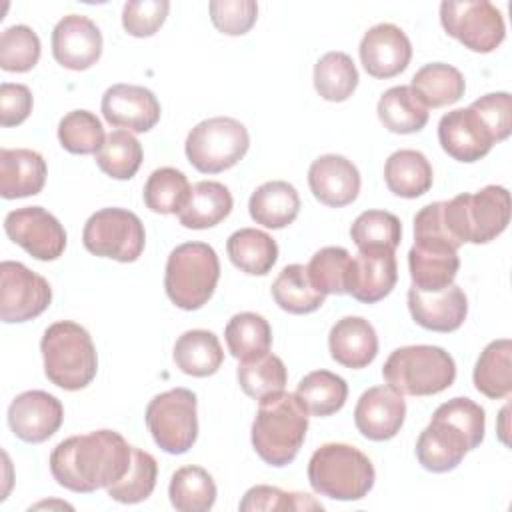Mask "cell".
Segmentation results:
<instances>
[{
  "mask_svg": "<svg viewBox=\"0 0 512 512\" xmlns=\"http://www.w3.org/2000/svg\"><path fill=\"white\" fill-rule=\"evenodd\" d=\"M382 376L402 396H432L454 384L456 362L440 346H402L386 358Z\"/></svg>",
  "mask_w": 512,
  "mask_h": 512,
  "instance_id": "52a82bcc",
  "label": "cell"
},
{
  "mask_svg": "<svg viewBox=\"0 0 512 512\" xmlns=\"http://www.w3.org/2000/svg\"><path fill=\"white\" fill-rule=\"evenodd\" d=\"M274 302L290 314H310L324 304V294H320L306 272L304 264H288L272 282Z\"/></svg>",
  "mask_w": 512,
  "mask_h": 512,
  "instance_id": "d590c367",
  "label": "cell"
},
{
  "mask_svg": "<svg viewBox=\"0 0 512 512\" xmlns=\"http://www.w3.org/2000/svg\"><path fill=\"white\" fill-rule=\"evenodd\" d=\"M132 462V446L116 430H94L62 440L50 454V472L66 490L90 494L118 482Z\"/></svg>",
  "mask_w": 512,
  "mask_h": 512,
  "instance_id": "6da1fadb",
  "label": "cell"
},
{
  "mask_svg": "<svg viewBox=\"0 0 512 512\" xmlns=\"http://www.w3.org/2000/svg\"><path fill=\"white\" fill-rule=\"evenodd\" d=\"M328 348L332 360L346 368L360 370L374 362L378 354V336L366 318L344 316L330 328Z\"/></svg>",
  "mask_w": 512,
  "mask_h": 512,
  "instance_id": "d4e9b609",
  "label": "cell"
},
{
  "mask_svg": "<svg viewBox=\"0 0 512 512\" xmlns=\"http://www.w3.org/2000/svg\"><path fill=\"white\" fill-rule=\"evenodd\" d=\"M46 378L62 390L86 388L98 372L96 346L88 330L72 320H58L40 340Z\"/></svg>",
  "mask_w": 512,
  "mask_h": 512,
  "instance_id": "277c9868",
  "label": "cell"
},
{
  "mask_svg": "<svg viewBox=\"0 0 512 512\" xmlns=\"http://www.w3.org/2000/svg\"><path fill=\"white\" fill-rule=\"evenodd\" d=\"M190 182L184 172L164 166L156 168L144 184V204L156 214H178L190 196Z\"/></svg>",
  "mask_w": 512,
  "mask_h": 512,
  "instance_id": "ab89813d",
  "label": "cell"
},
{
  "mask_svg": "<svg viewBox=\"0 0 512 512\" xmlns=\"http://www.w3.org/2000/svg\"><path fill=\"white\" fill-rule=\"evenodd\" d=\"M32 112V92L24 84L2 82L0 86V124L4 128L22 124Z\"/></svg>",
  "mask_w": 512,
  "mask_h": 512,
  "instance_id": "f5cc1de1",
  "label": "cell"
},
{
  "mask_svg": "<svg viewBox=\"0 0 512 512\" xmlns=\"http://www.w3.org/2000/svg\"><path fill=\"white\" fill-rule=\"evenodd\" d=\"M174 364L188 376L206 378L218 372L224 362L220 340L210 330H186L178 336L172 352Z\"/></svg>",
  "mask_w": 512,
  "mask_h": 512,
  "instance_id": "f546056e",
  "label": "cell"
},
{
  "mask_svg": "<svg viewBox=\"0 0 512 512\" xmlns=\"http://www.w3.org/2000/svg\"><path fill=\"white\" fill-rule=\"evenodd\" d=\"M218 278L220 260L216 250L206 242H184L166 260L164 290L172 304L192 312L212 298Z\"/></svg>",
  "mask_w": 512,
  "mask_h": 512,
  "instance_id": "ba28073f",
  "label": "cell"
},
{
  "mask_svg": "<svg viewBox=\"0 0 512 512\" xmlns=\"http://www.w3.org/2000/svg\"><path fill=\"white\" fill-rule=\"evenodd\" d=\"M406 418V402L402 394L388 386H372L356 402L354 424L358 432L374 442L394 438Z\"/></svg>",
  "mask_w": 512,
  "mask_h": 512,
  "instance_id": "44dd1931",
  "label": "cell"
},
{
  "mask_svg": "<svg viewBox=\"0 0 512 512\" xmlns=\"http://www.w3.org/2000/svg\"><path fill=\"white\" fill-rule=\"evenodd\" d=\"M438 140L442 150L458 162H476L496 144L480 116L468 108L446 112L438 122Z\"/></svg>",
  "mask_w": 512,
  "mask_h": 512,
  "instance_id": "ffe728a7",
  "label": "cell"
},
{
  "mask_svg": "<svg viewBox=\"0 0 512 512\" xmlns=\"http://www.w3.org/2000/svg\"><path fill=\"white\" fill-rule=\"evenodd\" d=\"M168 10V0H130L122 10V26L136 38L154 36L166 22Z\"/></svg>",
  "mask_w": 512,
  "mask_h": 512,
  "instance_id": "681fc988",
  "label": "cell"
},
{
  "mask_svg": "<svg viewBox=\"0 0 512 512\" xmlns=\"http://www.w3.org/2000/svg\"><path fill=\"white\" fill-rule=\"evenodd\" d=\"M358 86V70L346 52L332 50L314 64V88L328 102L348 100Z\"/></svg>",
  "mask_w": 512,
  "mask_h": 512,
  "instance_id": "f35d334b",
  "label": "cell"
},
{
  "mask_svg": "<svg viewBox=\"0 0 512 512\" xmlns=\"http://www.w3.org/2000/svg\"><path fill=\"white\" fill-rule=\"evenodd\" d=\"M360 184V172L346 156L324 154L310 164L308 186L324 206L342 208L352 204L358 198Z\"/></svg>",
  "mask_w": 512,
  "mask_h": 512,
  "instance_id": "7402d4cb",
  "label": "cell"
},
{
  "mask_svg": "<svg viewBox=\"0 0 512 512\" xmlns=\"http://www.w3.org/2000/svg\"><path fill=\"white\" fill-rule=\"evenodd\" d=\"M58 140L70 154H96L106 136L100 118L90 110H72L58 122Z\"/></svg>",
  "mask_w": 512,
  "mask_h": 512,
  "instance_id": "f6af8a7d",
  "label": "cell"
},
{
  "mask_svg": "<svg viewBox=\"0 0 512 512\" xmlns=\"http://www.w3.org/2000/svg\"><path fill=\"white\" fill-rule=\"evenodd\" d=\"M486 414L470 398H452L436 408L416 440V458L428 472H450L484 440Z\"/></svg>",
  "mask_w": 512,
  "mask_h": 512,
  "instance_id": "7a4b0ae2",
  "label": "cell"
},
{
  "mask_svg": "<svg viewBox=\"0 0 512 512\" xmlns=\"http://www.w3.org/2000/svg\"><path fill=\"white\" fill-rule=\"evenodd\" d=\"M52 56L68 70H88L102 56V32L82 14H68L52 30Z\"/></svg>",
  "mask_w": 512,
  "mask_h": 512,
  "instance_id": "ac0fdd59",
  "label": "cell"
},
{
  "mask_svg": "<svg viewBox=\"0 0 512 512\" xmlns=\"http://www.w3.org/2000/svg\"><path fill=\"white\" fill-rule=\"evenodd\" d=\"M196 394L188 388H172L156 394L146 406V426L156 446L168 454L188 452L198 438Z\"/></svg>",
  "mask_w": 512,
  "mask_h": 512,
  "instance_id": "30bf717a",
  "label": "cell"
},
{
  "mask_svg": "<svg viewBox=\"0 0 512 512\" xmlns=\"http://www.w3.org/2000/svg\"><path fill=\"white\" fill-rule=\"evenodd\" d=\"M350 238L358 252L390 250L394 252L402 240L400 220L386 210H366L350 226Z\"/></svg>",
  "mask_w": 512,
  "mask_h": 512,
  "instance_id": "b9f144b4",
  "label": "cell"
},
{
  "mask_svg": "<svg viewBox=\"0 0 512 512\" xmlns=\"http://www.w3.org/2000/svg\"><path fill=\"white\" fill-rule=\"evenodd\" d=\"M246 126L230 116L198 122L186 136V158L202 174H218L236 166L248 152Z\"/></svg>",
  "mask_w": 512,
  "mask_h": 512,
  "instance_id": "9c48e42d",
  "label": "cell"
},
{
  "mask_svg": "<svg viewBox=\"0 0 512 512\" xmlns=\"http://www.w3.org/2000/svg\"><path fill=\"white\" fill-rule=\"evenodd\" d=\"M208 8L216 30L228 36L246 34L258 18V4L254 0H214Z\"/></svg>",
  "mask_w": 512,
  "mask_h": 512,
  "instance_id": "f907efd6",
  "label": "cell"
},
{
  "mask_svg": "<svg viewBox=\"0 0 512 512\" xmlns=\"http://www.w3.org/2000/svg\"><path fill=\"white\" fill-rule=\"evenodd\" d=\"M308 430V412L296 394L276 392L258 404L252 422V446L270 466H288L300 452Z\"/></svg>",
  "mask_w": 512,
  "mask_h": 512,
  "instance_id": "3957f363",
  "label": "cell"
},
{
  "mask_svg": "<svg viewBox=\"0 0 512 512\" xmlns=\"http://www.w3.org/2000/svg\"><path fill=\"white\" fill-rule=\"evenodd\" d=\"M378 118L394 134H414L420 132L428 122V106L412 90V86H392L388 88L376 106Z\"/></svg>",
  "mask_w": 512,
  "mask_h": 512,
  "instance_id": "4dcf8cb0",
  "label": "cell"
},
{
  "mask_svg": "<svg viewBox=\"0 0 512 512\" xmlns=\"http://www.w3.org/2000/svg\"><path fill=\"white\" fill-rule=\"evenodd\" d=\"M4 230L14 244L42 262L60 258L66 248L64 226L42 206H24L8 212Z\"/></svg>",
  "mask_w": 512,
  "mask_h": 512,
  "instance_id": "5bb4252c",
  "label": "cell"
},
{
  "mask_svg": "<svg viewBox=\"0 0 512 512\" xmlns=\"http://www.w3.org/2000/svg\"><path fill=\"white\" fill-rule=\"evenodd\" d=\"M512 204L504 186H484L474 194H458L442 204V218L448 234L462 246L486 244L500 236L510 224Z\"/></svg>",
  "mask_w": 512,
  "mask_h": 512,
  "instance_id": "8992f818",
  "label": "cell"
},
{
  "mask_svg": "<svg viewBox=\"0 0 512 512\" xmlns=\"http://www.w3.org/2000/svg\"><path fill=\"white\" fill-rule=\"evenodd\" d=\"M512 342L510 338L492 340L478 356L474 366V386L492 400L506 398L512 392Z\"/></svg>",
  "mask_w": 512,
  "mask_h": 512,
  "instance_id": "d6a6232c",
  "label": "cell"
},
{
  "mask_svg": "<svg viewBox=\"0 0 512 512\" xmlns=\"http://www.w3.org/2000/svg\"><path fill=\"white\" fill-rule=\"evenodd\" d=\"M296 396L308 414L324 418L342 410L348 398V384L330 370H314L298 382Z\"/></svg>",
  "mask_w": 512,
  "mask_h": 512,
  "instance_id": "e575fe53",
  "label": "cell"
},
{
  "mask_svg": "<svg viewBox=\"0 0 512 512\" xmlns=\"http://www.w3.org/2000/svg\"><path fill=\"white\" fill-rule=\"evenodd\" d=\"M322 510L324 506L308 494L302 492H284L276 486L256 484L246 490L244 498L240 500L242 512L254 510Z\"/></svg>",
  "mask_w": 512,
  "mask_h": 512,
  "instance_id": "c3c4849f",
  "label": "cell"
},
{
  "mask_svg": "<svg viewBox=\"0 0 512 512\" xmlns=\"http://www.w3.org/2000/svg\"><path fill=\"white\" fill-rule=\"evenodd\" d=\"M250 218L264 228L280 230L292 224L300 212L298 190L286 180H270L258 186L248 200Z\"/></svg>",
  "mask_w": 512,
  "mask_h": 512,
  "instance_id": "4316f807",
  "label": "cell"
},
{
  "mask_svg": "<svg viewBox=\"0 0 512 512\" xmlns=\"http://www.w3.org/2000/svg\"><path fill=\"white\" fill-rule=\"evenodd\" d=\"M168 496L180 512H206L216 502V484L202 466H182L170 478Z\"/></svg>",
  "mask_w": 512,
  "mask_h": 512,
  "instance_id": "74e56055",
  "label": "cell"
},
{
  "mask_svg": "<svg viewBox=\"0 0 512 512\" xmlns=\"http://www.w3.org/2000/svg\"><path fill=\"white\" fill-rule=\"evenodd\" d=\"M242 392L254 400H262L276 392H282L288 382L284 362L276 354H262L250 360H242L236 370Z\"/></svg>",
  "mask_w": 512,
  "mask_h": 512,
  "instance_id": "60d3db41",
  "label": "cell"
},
{
  "mask_svg": "<svg viewBox=\"0 0 512 512\" xmlns=\"http://www.w3.org/2000/svg\"><path fill=\"white\" fill-rule=\"evenodd\" d=\"M82 244L94 256L136 262L146 244L144 224L126 208H102L86 220Z\"/></svg>",
  "mask_w": 512,
  "mask_h": 512,
  "instance_id": "8fae6325",
  "label": "cell"
},
{
  "mask_svg": "<svg viewBox=\"0 0 512 512\" xmlns=\"http://www.w3.org/2000/svg\"><path fill=\"white\" fill-rule=\"evenodd\" d=\"M412 288L420 292H440L454 284L460 268L458 248L446 238L414 236L408 252Z\"/></svg>",
  "mask_w": 512,
  "mask_h": 512,
  "instance_id": "9a60e30c",
  "label": "cell"
},
{
  "mask_svg": "<svg viewBox=\"0 0 512 512\" xmlns=\"http://www.w3.org/2000/svg\"><path fill=\"white\" fill-rule=\"evenodd\" d=\"M360 62L372 78L388 80L404 72L412 58V44L402 28L390 22L372 26L358 46Z\"/></svg>",
  "mask_w": 512,
  "mask_h": 512,
  "instance_id": "e0dca14e",
  "label": "cell"
},
{
  "mask_svg": "<svg viewBox=\"0 0 512 512\" xmlns=\"http://www.w3.org/2000/svg\"><path fill=\"white\" fill-rule=\"evenodd\" d=\"M408 310L412 320L432 332H454L458 330L468 314V298L456 284L440 292L408 290Z\"/></svg>",
  "mask_w": 512,
  "mask_h": 512,
  "instance_id": "cb8c5ba5",
  "label": "cell"
},
{
  "mask_svg": "<svg viewBox=\"0 0 512 512\" xmlns=\"http://www.w3.org/2000/svg\"><path fill=\"white\" fill-rule=\"evenodd\" d=\"M158 464L156 458L140 448L132 446V462L126 474L106 488L108 496L120 504H136L146 500L156 486Z\"/></svg>",
  "mask_w": 512,
  "mask_h": 512,
  "instance_id": "ee69618b",
  "label": "cell"
},
{
  "mask_svg": "<svg viewBox=\"0 0 512 512\" xmlns=\"http://www.w3.org/2000/svg\"><path fill=\"white\" fill-rule=\"evenodd\" d=\"M398 280L396 256L390 250L358 252L350 258L346 294L364 304L386 298Z\"/></svg>",
  "mask_w": 512,
  "mask_h": 512,
  "instance_id": "603a6c76",
  "label": "cell"
},
{
  "mask_svg": "<svg viewBox=\"0 0 512 512\" xmlns=\"http://www.w3.org/2000/svg\"><path fill=\"white\" fill-rule=\"evenodd\" d=\"M142 144L128 130H112L96 152L98 168L114 180H130L142 164Z\"/></svg>",
  "mask_w": 512,
  "mask_h": 512,
  "instance_id": "7bdbcfd3",
  "label": "cell"
},
{
  "mask_svg": "<svg viewBox=\"0 0 512 512\" xmlns=\"http://www.w3.org/2000/svg\"><path fill=\"white\" fill-rule=\"evenodd\" d=\"M490 130L494 142H502L512 132V98L508 92H490L470 104Z\"/></svg>",
  "mask_w": 512,
  "mask_h": 512,
  "instance_id": "816d5d0a",
  "label": "cell"
},
{
  "mask_svg": "<svg viewBox=\"0 0 512 512\" xmlns=\"http://www.w3.org/2000/svg\"><path fill=\"white\" fill-rule=\"evenodd\" d=\"M52 302L48 280L22 262L0 264V318L6 324L28 322L40 316Z\"/></svg>",
  "mask_w": 512,
  "mask_h": 512,
  "instance_id": "4fadbf2b",
  "label": "cell"
},
{
  "mask_svg": "<svg viewBox=\"0 0 512 512\" xmlns=\"http://www.w3.org/2000/svg\"><path fill=\"white\" fill-rule=\"evenodd\" d=\"M410 86L428 108H442L464 96L466 80L458 68L444 62H432L424 64L412 76Z\"/></svg>",
  "mask_w": 512,
  "mask_h": 512,
  "instance_id": "836d02e7",
  "label": "cell"
},
{
  "mask_svg": "<svg viewBox=\"0 0 512 512\" xmlns=\"http://www.w3.org/2000/svg\"><path fill=\"white\" fill-rule=\"evenodd\" d=\"M432 166L418 150H396L384 164V182L388 190L400 198H418L432 188Z\"/></svg>",
  "mask_w": 512,
  "mask_h": 512,
  "instance_id": "f1b7e54d",
  "label": "cell"
},
{
  "mask_svg": "<svg viewBox=\"0 0 512 512\" xmlns=\"http://www.w3.org/2000/svg\"><path fill=\"white\" fill-rule=\"evenodd\" d=\"M64 420L62 402L44 390H26L8 406V426L16 438L40 444L54 436Z\"/></svg>",
  "mask_w": 512,
  "mask_h": 512,
  "instance_id": "2e32d148",
  "label": "cell"
},
{
  "mask_svg": "<svg viewBox=\"0 0 512 512\" xmlns=\"http://www.w3.org/2000/svg\"><path fill=\"white\" fill-rule=\"evenodd\" d=\"M230 262L250 276H264L278 260L276 240L258 228H240L226 240Z\"/></svg>",
  "mask_w": 512,
  "mask_h": 512,
  "instance_id": "1f68e13d",
  "label": "cell"
},
{
  "mask_svg": "<svg viewBox=\"0 0 512 512\" xmlns=\"http://www.w3.org/2000/svg\"><path fill=\"white\" fill-rule=\"evenodd\" d=\"M40 38L26 24H14L0 36V68L6 72H28L40 60Z\"/></svg>",
  "mask_w": 512,
  "mask_h": 512,
  "instance_id": "7dc6e473",
  "label": "cell"
},
{
  "mask_svg": "<svg viewBox=\"0 0 512 512\" xmlns=\"http://www.w3.org/2000/svg\"><path fill=\"white\" fill-rule=\"evenodd\" d=\"M224 338L228 352L242 362L262 356L270 350L272 328L268 320L256 312H238L228 320Z\"/></svg>",
  "mask_w": 512,
  "mask_h": 512,
  "instance_id": "8d00e7d4",
  "label": "cell"
},
{
  "mask_svg": "<svg viewBox=\"0 0 512 512\" xmlns=\"http://www.w3.org/2000/svg\"><path fill=\"white\" fill-rule=\"evenodd\" d=\"M440 22L448 36L480 54L494 52L506 36L502 12L488 0H444Z\"/></svg>",
  "mask_w": 512,
  "mask_h": 512,
  "instance_id": "7c38bea8",
  "label": "cell"
},
{
  "mask_svg": "<svg viewBox=\"0 0 512 512\" xmlns=\"http://www.w3.org/2000/svg\"><path fill=\"white\" fill-rule=\"evenodd\" d=\"M102 116L116 128L148 132L160 120V102L152 90L138 84H114L102 96Z\"/></svg>",
  "mask_w": 512,
  "mask_h": 512,
  "instance_id": "d6986e66",
  "label": "cell"
},
{
  "mask_svg": "<svg viewBox=\"0 0 512 512\" xmlns=\"http://www.w3.org/2000/svg\"><path fill=\"white\" fill-rule=\"evenodd\" d=\"M376 480L372 460L352 444L326 442L308 462V482L320 496L352 502L368 496Z\"/></svg>",
  "mask_w": 512,
  "mask_h": 512,
  "instance_id": "5b68a950",
  "label": "cell"
},
{
  "mask_svg": "<svg viewBox=\"0 0 512 512\" xmlns=\"http://www.w3.org/2000/svg\"><path fill=\"white\" fill-rule=\"evenodd\" d=\"M234 200L230 190L216 180H202L192 186L188 202L178 212V222L184 228L204 230L220 224L232 212Z\"/></svg>",
  "mask_w": 512,
  "mask_h": 512,
  "instance_id": "83f0119b",
  "label": "cell"
},
{
  "mask_svg": "<svg viewBox=\"0 0 512 512\" xmlns=\"http://www.w3.org/2000/svg\"><path fill=\"white\" fill-rule=\"evenodd\" d=\"M46 160L30 148L0 150V194L6 200L42 192L46 184Z\"/></svg>",
  "mask_w": 512,
  "mask_h": 512,
  "instance_id": "484cf974",
  "label": "cell"
},
{
  "mask_svg": "<svg viewBox=\"0 0 512 512\" xmlns=\"http://www.w3.org/2000/svg\"><path fill=\"white\" fill-rule=\"evenodd\" d=\"M350 252L342 246H324L308 262L306 272L320 294H346Z\"/></svg>",
  "mask_w": 512,
  "mask_h": 512,
  "instance_id": "bcb514c9",
  "label": "cell"
}]
</instances>
